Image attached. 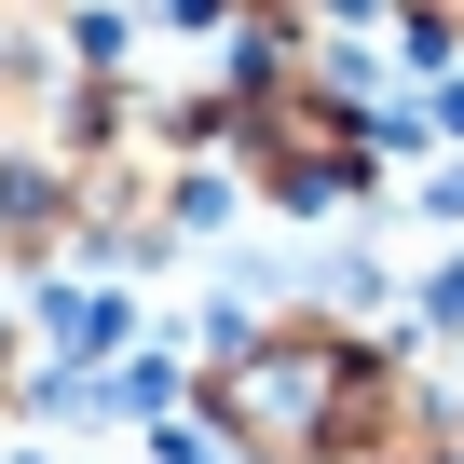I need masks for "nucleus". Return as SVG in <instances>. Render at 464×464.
<instances>
[{"label":"nucleus","instance_id":"1","mask_svg":"<svg viewBox=\"0 0 464 464\" xmlns=\"http://www.w3.org/2000/svg\"><path fill=\"white\" fill-rule=\"evenodd\" d=\"M369 342L342 314H218L205 328V369H191V410L232 464H328L342 437V396H355Z\"/></svg>","mask_w":464,"mask_h":464},{"label":"nucleus","instance_id":"2","mask_svg":"<svg viewBox=\"0 0 464 464\" xmlns=\"http://www.w3.org/2000/svg\"><path fill=\"white\" fill-rule=\"evenodd\" d=\"M450 450H464V423H450V396L423 382V355H369L355 396H342L328 464H450Z\"/></svg>","mask_w":464,"mask_h":464},{"label":"nucleus","instance_id":"3","mask_svg":"<svg viewBox=\"0 0 464 464\" xmlns=\"http://www.w3.org/2000/svg\"><path fill=\"white\" fill-rule=\"evenodd\" d=\"M369 14H396L410 55H450V42H464V0H369Z\"/></svg>","mask_w":464,"mask_h":464},{"label":"nucleus","instance_id":"4","mask_svg":"<svg viewBox=\"0 0 464 464\" xmlns=\"http://www.w3.org/2000/svg\"><path fill=\"white\" fill-rule=\"evenodd\" d=\"M246 14H260V0H246Z\"/></svg>","mask_w":464,"mask_h":464}]
</instances>
